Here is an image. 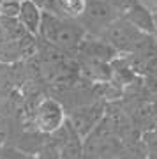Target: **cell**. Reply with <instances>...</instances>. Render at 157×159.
<instances>
[{"label": "cell", "instance_id": "obj_11", "mask_svg": "<svg viewBox=\"0 0 157 159\" xmlns=\"http://www.w3.org/2000/svg\"><path fill=\"white\" fill-rule=\"evenodd\" d=\"M21 9V0H2L0 2V16L18 18Z\"/></svg>", "mask_w": 157, "mask_h": 159}, {"label": "cell", "instance_id": "obj_1", "mask_svg": "<svg viewBox=\"0 0 157 159\" xmlns=\"http://www.w3.org/2000/svg\"><path fill=\"white\" fill-rule=\"evenodd\" d=\"M37 35L56 50L78 51V46L85 39L87 32L76 18H62L51 11H44Z\"/></svg>", "mask_w": 157, "mask_h": 159}, {"label": "cell", "instance_id": "obj_15", "mask_svg": "<svg viewBox=\"0 0 157 159\" xmlns=\"http://www.w3.org/2000/svg\"><path fill=\"white\" fill-rule=\"evenodd\" d=\"M0 2H2V0H0Z\"/></svg>", "mask_w": 157, "mask_h": 159}, {"label": "cell", "instance_id": "obj_2", "mask_svg": "<svg viewBox=\"0 0 157 159\" xmlns=\"http://www.w3.org/2000/svg\"><path fill=\"white\" fill-rule=\"evenodd\" d=\"M117 51H136L145 44L146 34L136 29L125 16H118L99 34Z\"/></svg>", "mask_w": 157, "mask_h": 159}, {"label": "cell", "instance_id": "obj_12", "mask_svg": "<svg viewBox=\"0 0 157 159\" xmlns=\"http://www.w3.org/2000/svg\"><path fill=\"white\" fill-rule=\"evenodd\" d=\"M62 11L67 12V16L78 18L85 9V0H62Z\"/></svg>", "mask_w": 157, "mask_h": 159}, {"label": "cell", "instance_id": "obj_6", "mask_svg": "<svg viewBox=\"0 0 157 159\" xmlns=\"http://www.w3.org/2000/svg\"><path fill=\"white\" fill-rule=\"evenodd\" d=\"M78 53L81 58H88V60H102V62H110L111 58L117 57L118 51L111 44H108L104 39H90L85 35L81 44L78 46Z\"/></svg>", "mask_w": 157, "mask_h": 159}, {"label": "cell", "instance_id": "obj_9", "mask_svg": "<svg viewBox=\"0 0 157 159\" xmlns=\"http://www.w3.org/2000/svg\"><path fill=\"white\" fill-rule=\"evenodd\" d=\"M79 69L92 81H110L113 76L111 64L102 62V60H88V58H83Z\"/></svg>", "mask_w": 157, "mask_h": 159}, {"label": "cell", "instance_id": "obj_4", "mask_svg": "<svg viewBox=\"0 0 157 159\" xmlns=\"http://www.w3.org/2000/svg\"><path fill=\"white\" fill-rule=\"evenodd\" d=\"M35 125L41 133L51 134L56 129H60L65 122V111L58 101L55 99H44L39 102L35 110Z\"/></svg>", "mask_w": 157, "mask_h": 159}, {"label": "cell", "instance_id": "obj_10", "mask_svg": "<svg viewBox=\"0 0 157 159\" xmlns=\"http://www.w3.org/2000/svg\"><path fill=\"white\" fill-rule=\"evenodd\" d=\"M27 34L18 18L0 16V41H18Z\"/></svg>", "mask_w": 157, "mask_h": 159}, {"label": "cell", "instance_id": "obj_5", "mask_svg": "<svg viewBox=\"0 0 157 159\" xmlns=\"http://www.w3.org/2000/svg\"><path fill=\"white\" fill-rule=\"evenodd\" d=\"M102 117V104H85L81 108H74L69 115V122L81 138H87L97 127Z\"/></svg>", "mask_w": 157, "mask_h": 159}, {"label": "cell", "instance_id": "obj_7", "mask_svg": "<svg viewBox=\"0 0 157 159\" xmlns=\"http://www.w3.org/2000/svg\"><path fill=\"white\" fill-rule=\"evenodd\" d=\"M43 20V9L37 6L35 0H21V9L18 14V21L23 25V29L28 34L37 35Z\"/></svg>", "mask_w": 157, "mask_h": 159}, {"label": "cell", "instance_id": "obj_8", "mask_svg": "<svg viewBox=\"0 0 157 159\" xmlns=\"http://www.w3.org/2000/svg\"><path fill=\"white\" fill-rule=\"evenodd\" d=\"M123 16L127 18L136 29H140L145 34H154L155 32V21H154V14L148 7H145L143 4H140L136 0L134 4L123 12Z\"/></svg>", "mask_w": 157, "mask_h": 159}, {"label": "cell", "instance_id": "obj_3", "mask_svg": "<svg viewBox=\"0 0 157 159\" xmlns=\"http://www.w3.org/2000/svg\"><path fill=\"white\" fill-rule=\"evenodd\" d=\"M118 16L120 12L108 0H85V9L76 20L81 23L87 34L99 35Z\"/></svg>", "mask_w": 157, "mask_h": 159}, {"label": "cell", "instance_id": "obj_14", "mask_svg": "<svg viewBox=\"0 0 157 159\" xmlns=\"http://www.w3.org/2000/svg\"><path fill=\"white\" fill-rule=\"evenodd\" d=\"M79 159H83V157H79Z\"/></svg>", "mask_w": 157, "mask_h": 159}, {"label": "cell", "instance_id": "obj_13", "mask_svg": "<svg viewBox=\"0 0 157 159\" xmlns=\"http://www.w3.org/2000/svg\"><path fill=\"white\" fill-rule=\"evenodd\" d=\"M99 159H115V157H99Z\"/></svg>", "mask_w": 157, "mask_h": 159}]
</instances>
